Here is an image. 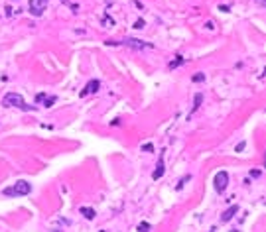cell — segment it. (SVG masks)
<instances>
[{"instance_id":"cell-20","label":"cell","mask_w":266,"mask_h":232,"mask_svg":"<svg viewBox=\"0 0 266 232\" xmlns=\"http://www.w3.org/2000/svg\"><path fill=\"white\" fill-rule=\"evenodd\" d=\"M219 10H221V12H229V6L223 4V6H219Z\"/></svg>"},{"instance_id":"cell-9","label":"cell","mask_w":266,"mask_h":232,"mask_svg":"<svg viewBox=\"0 0 266 232\" xmlns=\"http://www.w3.org/2000/svg\"><path fill=\"white\" fill-rule=\"evenodd\" d=\"M79 213L85 216V219H89V220H93L95 216H97V213H95V208H89V207H81L79 208Z\"/></svg>"},{"instance_id":"cell-16","label":"cell","mask_w":266,"mask_h":232,"mask_svg":"<svg viewBox=\"0 0 266 232\" xmlns=\"http://www.w3.org/2000/svg\"><path fill=\"white\" fill-rule=\"evenodd\" d=\"M144 26H146V24H144V20H136V22H134V28H136V30H142Z\"/></svg>"},{"instance_id":"cell-19","label":"cell","mask_w":266,"mask_h":232,"mask_svg":"<svg viewBox=\"0 0 266 232\" xmlns=\"http://www.w3.org/2000/svg\"><path fill=\"white\" fill-rule=\"evenodd\" d=\"M105 24H107V26L110 28V26H113V24H114V20H113V18H105Z\"/></svg>"},{"instance_id":"cell-6","label":"cell","mask_w":266,"mask_h":232,"mask_svg":"<svg viewBox=\"0 0 266 232\" xmlns=\"http://www.w3.org/2000/svg\"><path fill=\"white\" fill-rule=\"evenodd\" d=\"M99 87H101V81H99V79L89 81V83L85 85V89L79 93V96H87V94H91V93H97V91H99Z\"/></svg>"},{"instance_id":"cell-4","label":"cell","mask_w":266,"mask_h":232,"mask_svg":"<svg viewBox=\"0 0 266 232\" xmlns=\"http://www.w3.org/2000/svg\"><path fill=\"white\" fill-rule=\"evenodd\" d=\"M227 185H229V173H227V171H219V173L215 175V191L221 195V193H225Z\"/></svg>"},{"instance_id":"cell-5","label":"cell","mask_w":266,"mask_h":232,"mask_svg":"<svg viewBox=\"0 0 266 232\" xmlns=\"http://www.w3.org/2000/svg\"><path fill=\"white\" fill-rule=\"evenodd\" d=\"M47 6V0H30V14H34V16H42L43 10H46Z\"/></svg>"},{"instance_id":"cell-11","label":"cell","mask_w":266,"mask_h":232,"mask_svg":"<svg viewBox=\"0 0 266 232\" xmlns=\"http://www.w3.org/2000/svg\"><path fill=\"white\" fill-rule=\"evenodd\" d=\"M201 100H203V93H197L195 94V99H193V112L201 106Z\"/></svg>"},{"instance_id":"cell-13","label":"cell","mask_w":266,"mask_h":232,"mask_svg":"<svg viewBox=\"0 0 266 232\" xmlns=\"http://www.w3.org/2000/svg\"><path fill=\"white\" fill-rule=\"evenodd\" d=\"M138 232H150V224H148V222H140L138 224Z\"/></svg>"},{"instance_id":"cell-21","label":"cell","mask_w":266,"mask_h":232,"mask_svg":"<svg viewBox=\"0 0 266 232\" xmlns=\"http://www.w3.org/2000/svg\"><path fill=\"white\" fill-rule=\"evenodd\" d=\"M258 2H260V4H264V0H258Z\"/></svg>"},{"instance_id":"cell-12","label":"cell","mask_w":266,"mask_h":232,"mask_svg":"<svg viewBox=\"0 0 266 232\" xmlns=\"http://www.w3.org/2000/svg\"><path fill=\"white\" fill-rule=\"evenodd\" d=\"M181 63H186V57L177 55V59H175V61H172V63H169V69H175V67H180Z\"/></svg>"},{"instance_id":"cell-8","label":"cell","mask_w":266,"mask_h":232,"mask_svg":"<svg viewBox=\"0 0 266 232\" xmlns=\"http://www.w3.org/2000/svg\"><path fill=\"white\" fill-rule=\"evenodd\" d=\"M236 213H239V205H233V207H229L227 211L223 213V216H221V222H229V220H231V219H233V216H235Z\"/></svg>"},{"instance_id":"cell-17","label":"cell","mask_w":266,"mask_h":232,"mask_svg":"<svg viewBox=\"0 0 266 232\" xmlns=\"http://www.w3.org/2000/svg\"><path fill=\"white\" fill-rule=\"evenodd\" d=\"M142 149H144V152H154V146H152V144H144Z\"/></svg>"},{"instance_id":"cell-10","label":"cell","mask_w":266,"mask_h":232,"mask_svg":"<svg viewBox=\"0 0 266 232\" xmlns=\"http://www.w3.org/2000/svg\"><path fill=\"white\" fill-rule=\"evenodd\" d=\"M40 102H43V106H46V108H49V106H53L55 96H46V94H43V99H42Z\"/></svg>"},{"instance_id":"cell-3","label":"cell","mask_w":266,"mask_h":232,"mask_svg":"<svg viewBox=\"0 0 266 232\" xmlns=\"http://www.w3.org/2000/svg\"><path fill=\"white\" fill-rule=\"evenodd\" d=\"M120 43H122V46L132 47V49H150V47H154L152 43H146V41H142V40H136V37H124Z\"/></svg>"},{"instance_id":"cell-18","label":"cell","mask_w":266,"mask_h":232,"mask_svg":"<svg viewBox=\"0 0 266 232\" xmlns=\"http://www.w3.org/2000/svg\"><path fill=\"white\" fill-rule=\"evenodd\" d=\"M245 146H247V142H241V144L236 146L235 149H236V152H242V149H245Z\"/></svg>"},{"instance_id":"cell-22","label":"cell","mask_w":266,"mask_h":232,"mask_svg":"<svg viewBox=\"0 0 266 232\" xmlns=\"http://www.w3.org/2000/svg\"><path fill=\"white\" fill-rule=\"evenodd\" d=\"M231 232H236V230H231Z\"/></svg>"},{"instance_id":"cell-7","label":"cell","mask_w":266,"mask_h":232,"mask_svg":"<svg viewBox=\"0 0 266 232\" xmlns=\"http://www.w3.org/2000/svg\"><path fill=\"white\" fill-rule=\"evenodd\" d=\"M164 171H166V167H164V152H160V159H158V165H156V169H154L152 177L154 179H160L162 175H164Z\"/></svg>"},{"instance_id":"cell-1","label":"cell","mask_w":266,"mask_h":232,"mask_svg":"<svg viewBox=\"0 0 266 232\" xmlns=\"http://www.w3.org/2000/svg\"><path fill=\"white\" fill-rule=\"evenodd\" d=\"M30 193H32V185L28 181H16L14 185L2 189V195L6 197H24V195H30Z\"/></svg>"},{"instance_id":"cell-14","label":"cell","mask_w":266,"mask_h":232,"mask_svg":"<svg viewBox=\"0 0 266 232\" xmlns=\"http://www.w3.org/2000/svg\"><path fill=\"white\" fill-rule=\"evenodd\" d=\"M203 79H205L203 73H195L193 77H191V81H193V83H199V81H203Z\"/></svg>"},{"instance_id":"cell-15","label":"cell","mask_w":266,"mask_h":232,"mask_svg":"<svg viewBox=\"0 0 266 232\" xmlns=\"http://www.w3.org/2000/svg\"><path fill=\"white\" fill-rule=\"evenodd\" d=\"M189 179H191V175H186V177H181V181L177 183V187H175V189H181V187H183V183H187Z\"/></svg>"},{"instance_id":"cell-2","label":"cell","mask_w":266,"mask_h":232,"mask_svg":"<svg viewBox=\"0 0 266 232\" xmlns=\"http://www.w3.org/2000/svg\"><path fill=\"white\" fill-rule=\"evenodd\" d=\"M2 104H4V106H16V108H20V110H36L34 106H28V104L24 102V99H22L18 93H8V94H4Z\"/></svg>"}]
</instances>
